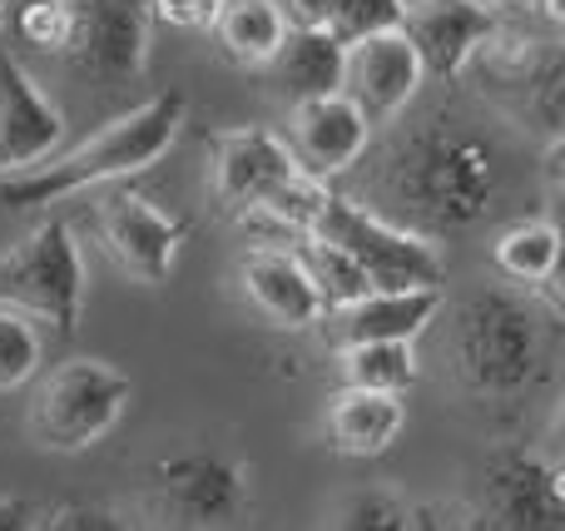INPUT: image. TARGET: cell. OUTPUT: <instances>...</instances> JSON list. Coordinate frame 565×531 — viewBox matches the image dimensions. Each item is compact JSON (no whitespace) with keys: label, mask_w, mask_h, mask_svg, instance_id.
<instances>
[{"label":"cell","mask_w":565,"mask_h":531,"mask_svg":"<svg viewBox=\"0 0 565 531\" xmlns=\"http://www.w3.org/2000/svg\"><path fill=\"white\" fill-rule=\"evenodd\" d=\"M372 214L437 244L441 234L477 229L501 199L497 149L461 125L427 119L397 135L372 169Z\"/></svg>","instance_id":"1"},{"label":"cell","mask_w":565,"mask_h":531,"mask_svg":"<svg viewBox=\"0 0 565 531\" xmlns=\"http://www.w3.org/2000/svg\"><path fill=\"white\" fill-rule=\"evenodd\" d=\"M189 119V99L179 89L149 95L145 105H135L129 115L99 125L89 139H79L65 155H50L45 164H35L30 174L0 179V199L10 209H40V204H60L70 194L85 189H105L119 179H135L145 169H154L169 149L179 145Z\"/></svg>","instance_id":"2"},{"label":"cell","mask_w":565,"mask_h":531,"mask_svg":"<svg viewBox=\"0 0 565 531\" xmlns=\"http://www.w3.org/2000/svg\"><path fill=\"white\" fill-rule=\"evenodd\" d=\"M546 318L516 288H481L451 318V368L477 397H516L546 363Z\"/></svg>","instance_id":"3"},{"label":"cell","mask_w":565,"mask_h":531,"mask_svg":"<svg viewBox=\"0 0 565 531\" xmlns=\"http://www.w3.org/2000/svg\"><path fill=\"white\" fill-rule=\"evenodd\" d=\"M85 254L65 219L35 224L15 248L0 254V308H15L30 323H45L55 338H75L85 314Z\"/></svg>","instance_id":"4"},{"label":"cell","mask_w":565,"mask_h":531,"mask_svg":"<svg viewBox=\"0 0 565 531\" xmlns=\"http://www.w3.org/2000/svg\"><path fill=\"white\" fill-rule=\"evenodd\" d=\"M129 397H135V383L115 363L65 358L60 368H50V378H40L35 397H30V437L45 453H89L95 443H105L115 433Z\"/></svg>","instance_id":"5"},{"label":"cell","mask_w":565,"mask_h":531,"mask_svg":"<svg viewBox=\"0 0 565 531\" xmlns=\"http://www.w3.org/2000/svg\"><path fill=\"white\" fill-rule=\"evenodd\" d=\"M145 507L164 531H238L254 512V472L224 453H174L149 467Z\"/></svg>","instance_id":"6"},{"label":"cell","mask_w":565,"mask_h":531,"mask_svg":"<svg viewBox=\"0 0 565 531\" xmlns=\"http://www.w3.org/2000/svg\"><path fill=\"white\" fill-rule=\"evenodd\" d=\"M312 234L338 244L352 264L362 268L372 294H407V288H441V274H447V258L431 238H417L407 229L387 224L382 214H372L367 204L338 194L332 189L328 204H322Z\"/></svg>","instance_id":"7"},{"label":"cell","mask_w":565,"mask_h":531,"mask_svg":"<svg viewBox=\"0 0 565 531\" xmlns=\"http://www.w3.org/2000/svg\"><path fill=\"white\" fill-rule=\"evenodd\" d=\"M471 531H565L561 463L531 447H501L481 463L467 502Z\"/></svg>","instance_id":"8"},{"label":"cell","mask_w":565,"mask_h":531,"mask_svg":"<svg viewBox=\"0 0 565 531\" xmlns=\"http://www.w3.org/2000/svg\"><path fill=\"white\" fill-rule=\"evenodd\" d=\"M95 234L125 278H135L139 288H164L179 264L184 219L164 214L154 199L135 189H115L95 204Z\"/></svg>","instance_id":"9"},{"label":"cell","mask_w":565,"mask_h":531,"mask_svg":"<svg viewBox=\"0 0 565 531\" xmlns=\"http://www.w3.org/2000/svg\"><path fill=\"white\" fill-rule=\"evenodd\" d=\"M397 30L412 45V55H417L422 75L457 79L497 40L501 15L491 6H481V0H407Z\"/></svg>","instance_id":"10"},{"label":"cell","mask_w":565,"mask_h":531,"mask_svg":"<svg viewBox=\"0 0 565 531\" xmlns=\"http://www.w3.org/2000/svg\"><path fill=\"white\" fill-rule=\"evenodd\" d=\"M75 50L70 70L115 89L149 65V0H75Z\"/></svg>","instance_id":"11"},{"label":"cell","mask_w":565,"mask_h":531,"mask_svg":"<svg viewBox=\"0 0 565 531\" xmlns=\"http://www.w3.org/2000/svg\"><path fill=\"white\" fill-rule=\"evenodd\" d=\"M298 174L282 135L264 125H244V129H224L214 135V164H209V189H214V204L224 214H254L278 184Z\"/></svg>","instance_id":"12"},{"label":"cell","mask_w":565,"mask_h":531,"mask_svg":"<svg viewBox=\"0 0 565 531\" xmlns=\"http://www.w3.org/2000/svg\"><path fill=\"white\" fill-rule=\"evenodd\" d=\"M60 139H65L60 105L30 79V70L10 50H0V179L45 164L50 155H60Z\"/></svg>","instance_id":"13"},{"label":"cell","mask_w":565,"mask_h":531,"mask_svg":"<svg viewBox=\"0 0 565 531\" xmlns=\"http://www.w3.org/2000/svg\"><path fill=\"white\" fill-rule=\"evenodd\" d=\"M288 145L298 174L332 184L338 174H348L372 145V125L362 119V109L342 95H322V99H302L288 109Z\"/></svg>","instance_id":"14"},{"label":"cell","mask_w":565,"mask_h":531,"mask_svg":"<svg viewBox=\"0 0 565 531\" xmlns=\"http://www.w3.org/2000/svg\"><path fill=\"white\" fill-rule=\"evenodd\" d=\"M422 79L427 75H422L412 45L402 40V30L342 45V99H352L367 125L397 119L402 109L417 99Z\"/></svg>","instance_id":"15"},{"label":"cell","mask_w":565,"mask_h":531,"mask_svg":"<svg viewBox=\"0 0 565 531\" xmlns=\"http://www.w3.org/2000/svg\"><path fill=\"white\" fill-rule=\"evenodd\" d=\"M234 284L244 294V304L268 328H278V333H308L312 323H322L318 294H312V284L302 278L298 258L288 248H274V244L248 248L234 268Z\"/></svg>","instance_id":"16"},{"label":"cell","mask_w":565,"mask_h":531,"mask_svg":"<svg viewBox=\"0 0 565 531\" xmlns=\"http://www.w3.org/2000/svg\"><path fill=\"white\" fill-rule=\"evenodd\" d=\"M407 427V403L387 393H362V387H338L322 413V433L338 457L367 463V457L392 453V443Z\"/></svg>","instance_id":"17"},{"label":"cell","mask_w":565,"mask_h":531,"mask_svg":"<svg viewBox=\"0 0 565 531\" xmlns=\"http://www.w3.org/2000/svg\"><path fill=\"white\" fill-rule=\"evenodd\" d=\"M441 314V288H407V294H367L362 304L342 308L338 348L348 343H417Z\"/></svg>","instance_id":"18"},{"label":"cell","mask_w":565,"mask_h":531,"mask_svg":"<svg viewBox=\"0 0 565 531\" xmlns=\"http://www.w3.org/2000/svg\"><path fill=\"white\" fill-rule=\"evenodd\" d=\"M264 70L278 85V95H288V105L342 95V45L328 30H288Z\"/></svg>","instance_id":"19"},{"label":"cell","mask_w":565,"mask_h":531,"mask_svg":"<svg viewBox=\"0 0 565 531\" xmlns=\"http://www.w3.org/2000/svg\"><path fill=\"white\" fill-rule=\"evenodd\" d=\"M209 35L218 40L224 60H234L244 70H264L278 55L282 35H288V20H282L278 0H224Z\"/></svg>","instance_id":"20"},{"label":"cell","mask_w":565,"mask_h":531,"mask_svg":"<svg viewBox=\"0 0 565 531\" xmlns=\"http://www.w3.org/2000/svg\"><path fill=\"white\" fill-rule=\"evenodd\" d=\"M491 264H497V274H507L511 284L536 294V288L551 284L561 268V229L551 224V219H516L511 229L497 234Z\"/></svg>","instance_id":"21"},{"label":"cell","mask_w":565,"mask_h":531,"mask_svg":"<svg viewBox=\"0 0 565 531\" xmlns=\"http://www.w3.org/2000/svg\"><path fill=\"white\" fill-rule=\"evenodd\" d=\"M288 254L298 258V268H302V278L312 284V294H318L322 314H342V308L362 304V298L372 294L367 278H362V268L352 264L338 244H328V238L302 234V238H292L288 244Z\"/></svg>","instance_id":"22"},{"label":"cell","mask_w":565,"mask_h":531,"mask_svg":"<svg viewBox=\"0 0 565 531\" xmlns=\"http://www.w3.org/2000/svg\"><path fill=\"white\" fill-rule=\"evenodd\" d=\"M338 373H342V387L407 397L417 387L422 368L412 343H348L338 348Z\"/></svg>","instance_id":"23"},{"label":"cell","mask_w":565,"mask_h":531,"mask_svg":"<svg viewBox=\"0 0 565 531\" xmlns=\"http://www.w3.org/2000/svg\"><path fill=\"white\" fill-rule=\"evenodd\" d=\"M328 531H417V512L392 487H358L338 502Z\"/></svg>","instance_id":"24"},{"label":"cell","mask_w":565,"mask_h":531,"mask_svg":"<svg viewBox=\"0 0 565 531\" xmlns=\"http://www.w3.org/2000/svg\"><path fill=\"white\" fill-rule=\"evenodd\" d=\"M75 0H20L15 10V35L25 40L30 50H45V55L65 60L75 50Z\"/></svg>","instance_id":"25"},{"label":"cell","mask_w":565,"mask_h":531,"mask_svg":"<svg viewBox=\"0 0 565 531\" xmlns=\"http://www.w3.org/2000/svg\"><path fill=\"white\" fill-rule=\"evenodd\" d=\"M45 363V333L15 308H0V393L25 387Z\"/></svg>","instance_id":"26"},{"label":"cell","mask_w":565,"mask_h":531,"mask_svg":"<svg viewBox=\"0 0 565 531\" xmlns=\"http://www.w3.org/2000/svg\"><path fill=\"white\" fill-rule=\"evenodd\" d=\"M402 6L407 0H338V20H332V40L352 45L367 35H387L402 25Z\"/></svg>","instance_id":"27"},{"label":"cell","mask_w":565,"mask_h":531,"mask_svg":"<svg viewBox=\"0 0 565 531\" xmlns=\"http://www.w3.org/2000/svg\"><path fill=\"white\" fill-rule=\"evenodd\" d=\"M30 531H135L115 507L99 502H60L50 512H35Z\"/></svg>","instance_id":"28"},{"label":"cell","mask_w":565,"mask_h":531,"mask_svg":"<svg viewBox=\"0 0 565 531\" xmlns=\"http://www.w3.org/2000/svg\"><path fill=\"white\" fill-rule=\"evenodd\" d=\"M224 0H149V25H169V30H214Z\"/></svg>","instance_id":"29"},{"label":"cell","mask_w":565,"mask_h":531,"mask_svg":"<svg viewBox=\"0 0 565 531\" xmlns=\"http://www.w3.org/2000/svg\"><path fill=\"white\" fill-rule=\"evenodd\" d=\"M282 20L288 30H328L332 35V20H338V0H278Z\"/></svg>","instance_id":"30"},{"label":"cell","mask_w":565,"mask_h":531,"mask_svg":"<svg viewBox=\"0 0 565 531\" xmlns=\"http://www.w3.org/2000/svg\"><path fill=\"white\" fill-rule=\"evenodd\" d=\"M40 507L25 502V497H0V531H30Z\"/></svg>","instance_id":"31"},{"label":"cell","mask_w":565,"mask_h":531,"mask_svg":"<svg viewBox=\"0 0 565 531\" xmlns=\"http://www.w3.org/2000/svg\"><path fill=\"white\" fill-rule=\"evenodd\" d=\"M481 6H491V10H531L536 0H481Z\"/></svg>","instance_id":"32"},{"label":"cell","mask_w":565,"mask_h":531,"mask_svg":"<svg viewBox=\"0 0 565 531\" xmlns=\"http://www.w3.org/2000/svg\"><path fill=\"white\" fill-rule=\"evenodd\" d=\"M6 20H10V10H6V0H0V30H6Z\"/></svg>","instance_id":"33"}]
</instances>
